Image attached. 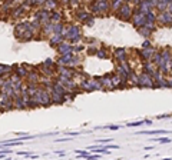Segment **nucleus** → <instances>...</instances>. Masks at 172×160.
I'll use <instances>...</instances> for the list:
<instances>
[{
    "label": "nucleus",
    "instance_id": "1",
    "mask_svg": "<svg viewBox=\"0 0 172 160\" xmlns=\"http://www.w3.org/2000/svg\"><path fill=\"white\" fill-rule=\"evenodd\" d=\"M133 10L135 9H132L131 3H123L121 7L118 9V17L121 19V20H131L132 19V15H133Z\"/></svg>",
    "mask_w": 172,
    "mask_h": 160
},
{
    "label": "nucleus",
    "instance_id": "2",
    "mask_svg": "<svg viewBox=\"0 0 172 160\" xmlns=\"http://www.w3.org/2000/svg\"><path fill=\"white\" fill-rule=\"evenodd\" d=\"M131 22H132V24L135 26V29H139L142 26H145V23H146V15H143L142 12H139L138 9L135 7Z\"/></svg>",
    "mask_w": 172,
    "mask_h": 160
},
{
    "label": "nucleus",
    "instance_id": "3",
    "mask_svg": "<svg viewBox=\"0 0 172 160\" xmlns=\"http://www.w3.org/2000/svg\"><path fill=\"white\" fill-rule=\"evenodd\" d=\"M139 87H146V89H155V80L154 76H151L149 73L142 72L139 74Z\"/></svg>",
    "mask_w": 172,
    "mask_h": 160
},
{
    "label": "nucleus",
    "instance_id": "4",
    "mask_svg": "<svg viewBox=\"0 0 172 160\" xmlns=\"http://www.w3.org/2000/svg\"><path fill=\"white\" fill-rule=\"evenodd\" d=\"M156 23L165 26V27H171L172 26V13H169L168 10L165 12H158L156 15Z\"/></svg>",
    "mask_w": 172,
    "mask_h": 160
},
{
    "label": "nucleus",
    "instance_id": "5",
    "mask_svg": "<svg viewBox=\"0 0 172 160\" xmlns=\"http://www.w3.org/2000/svg\"><path fill=\"white\" fill-rule=\"evenodd\" d=\"M156 49L154 47V46H151V47H145L142 49V50H139L138 53L141 55V57L143 59V60H151L152 59V56H154V53H155Z\"/></svg>",
    "mask_w": 172,
    "mask_h": 160
},
{
    "label": "nucleus",
    "instance_id": "6",
    "mask_svg": "<svg viewBox=\"0 0 172 160\" xmlns=\"http://www.w3.org/2000/svg\"><path fill=\"white\" fill-rule=\"evenodd\" d=\"M113 56H115V59L121 63V62H126L128 60V56H126V50L125 49H116L115 50V53H113Z\"/></svg>",
    "mask_w": 172,
    "mask_h": 160
},
{
    "label": "nucleus",
    "instance_id": "7",
    "mask_svg": "<svg viewBox=\"0 0 172 160\" xmlns=\"http://www.w3.org/2000/svg\"><path fill=\"white\" fill-rule=\"evenodd\" d=\"M128 81H129V84H131V86L139 87V76H138V74H135L133 72L129 74V77H128Z\"/></svg>",
    "mask_w": 172,
    "mask_h": 160
},
{
    "label": "nucleus",
    "instance_id": "8",
    "mask_svg": "<svg viewBox=\"0 0 172 160\" xmlns=\"http://www.w3.org/2000/svg\"><path fill=\"white\" fill-rule=\"evenodd\" d=\"M139 135H171L169 130H142L139 132Z\"/></svg>",
    "mask_w": 172,
    "mask_h": 160
},
{
    "label": "nucleus",
    "instance_id": "9",
    "mask_svg": "<svg viewBox=\"0 0 172 160\" xmlns=\"http://www.w3.org/2000/svg\"><path fill=\"white\" fill-rule=\"evenodd\" d=\"M138 30V33H139L141 36H143L145 39H148V37H151V34H152V30L149 29V27H146V26H142V27H139V29H136Z\"/></svg>",
    "mask_w": 172,
    "mask_h": 160
},
{
    "label": "nucleus",
    "instance_id": "10",
    "mask_svg": "<svg viewBox=\"0 0 172 160\" xmlns=\"http://www.w3.org/2000/svg\"><path fill=\"white\" fill-rule=\"evenodd\" d=\"M151 60H152L156 66H159V63H161V50H158V49H156L155 53H154V56H152V59H151Z\"/></svg>",
    "mask_w": 172,
    "mask_h": 160
},
{
    "label": "nucleus",
    "instance_id": "11",
    "mask_svg": "<svg viewBox=\"0 0 172 160\" xmlns=\"http://www.w3.org/2000/svg\"><path fill=\"white\" fill-rule=\"evenodd\" d=\"M142 124H145V120H138V121H131V123H128L126 126H128V127H138V126H142Z\"/></svg>",
    "mask_w": 172,
    "mask_h": 160
},
{
    "label": "nucleus",
    "instance_id": "12",
    "mask_svg": "<svg viewBox=\"0 0 172 160\" xmlns=\"http://www.w3.org/2000/svg\"><path fill=\"white\" fill-rule=\"evenodd\" d=\"M152 142H158V143H169L171 139L169 137H156V139H152Z\"/></svg>",
    "mask_w": 172,
    "mask_h": 160
},
{
    "label": "nucleus",
    "instance_id": "13",
    "mask_svg": "<svg viewBox=\"0 0 172 160\" xmlns=\"http://www.w3.org/2000/svg\"><path fill=\"white\" fill-rule=\"evenodd\" d=\"M148 1H149V4L152 6V9H155V7H156V4H158V1H159V0H148Z\"/></svg>",
    "mask_w": 172,
    "mask_h": 160
},
{
    "label": "nucleus",
    "instance_id": "14",
    "mask_svg": "<svg viewBox=\"0 0 172 160\" xmlns=\"http://www.w3.org/2000/svg\"><path fill=\"white\" fill-rule=\"evenodd\" d=\"M151 46H152V44H151V41H149V40H145V41H143V44H142V49L151 47Z\"/></svg>",
    "mask_w": 172,
    "mask_h": 160
},
{
    "label": "nucleus",
    "instance_id": "15",
    "mask_svg": "<svg viewBox=\"0 0 172 160\" xmlns=\"http://www.w3.org/2000/svg\"><path fill=\"white\" fill-rule=\"evenodd\" d=\"M103 129H109V130H118V129H121V126H105Z\"/></svg>",
    "mask_w": 172,
    "mask_h": 160
},
{
    "label": "nucleus",
    "instance_id": "16",
    "mask_svg": "<svg viewBox=\"0 0 172 160\" xmlns=\"http://www.w3.org/2000/svg\"><path fill=\"white\" fill-rule=\"evenodd\" d=\"M141 3H142V0H132V4H133L135 7H138Z\"/></svg>",
    "mask_w": 172,
    "mask_h": 160
},
{
    "label": "nucleus",
    "instance_id": "17",
    "mask_svg": "<svg viewBox=\"0 0 172 160\" xmlns=\"http://www.w3.org/2000/svg\"><path fill=\"white\" fill-rule=\"evenodd\" d=\"M111 139H103V140H99V143H109Z\"/></svg>",
    "mask_w": 172,
    "mask_h": 160
},
{
    "label": "nucleus",
    "instance_id": "18",
    "mask_svg": "<svg viewBox=\"0 0 172 160\" xmlns=\"http://www.w3.org/2000/svg\"><path fill=\"white\" fill-rule=\"evenodd\" d=\"M166 10H168L169 13H172V3H169V4H168V9H166Z\"/></svg>",
    "mask_w": 172,
    "mask_h": 160
},
{
    "label": "nucleus",
    "instance_id": "19",
    "mask_svg": "<svg viewBox=\"0 0 172 160\" xmlns=\"http://www.w3.org/2000/svg\"><path fill=\"white\" fill-rule=\"evenodd\" d=\"M145 124H152V120H145Z\"/></svg>",
    "mask_w": 172,
    "mask_h": 160
},
{
    "label": "nucleus",
    "instance_id": "20",
    "mask_svg": "<svg viewBox=\"0 0 172 160\" xmlns=\"http://www.w3.org/2000/svg\"><path fill=\"white\" fill-rule=\"evenodd\" d=\"M154 149V146H148V147H145V150H152Z\"/></svg>",
    "mask_w": 172,
    "mask_h": 160
},
{
    "label": "nucleus",
    "instance_id": "21",
    "mask_svg": "<svg viewBox=\"0 0 172 160\" xmlns=\"http://www.w3.org/2000/svg\"><path fill=\"white\" fill-rule=\"evenodd\" d=\"M125 1H126V3H132V0H125Z\"/></svg>",
    "mask_w": 172,
    "mask_h": 160
},
{
    "label": "nucleus",
    "instance_id": "22",
    "mask_svg": "<svg viewBox=\"0 0 172 160\" xmlns=\"http://www.w3.org/2000/svg\"><path fill=\"white\" fill-rule=\"evenodd\" d=\"M171 64H172V63H171Z\"/></svg>",
    "mask_w": 172,
    "mask_h": 160
}]
</instances>
